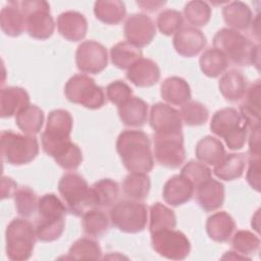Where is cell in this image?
Returning a JSON list of instances; mask_svg holds the SVG:
<instances>
[{"mask_svg":"<svg viewBox=\"0 0 261 261\" xmlns=\"http://www.w3.org/2000/svg\"><path fill=\"white\" fill-rule=\"evenodd\" d=\"M116 151L129 172L147 173L154 166L150 139L142 130L126 129L122 132L117 138Z\"/></svg>","mask_w":261,"mask_h":261,"instance_id":"obj_1","label":"cell"},{"mask_svg":"<svg viewBox=\"0 0 261 261\" xmlns=\"http://www.w3.org/2000/svg\"><path fill=\"white\" fill-rule=\"evenodd\" d=\"M213 48L222 52L225 57L239 66L253 64L259 69L260 47L245 35L232 29H221L213 38Z\"/></svg>","mask_w":261,"mask_h":261,"instance_id":"obj_2","label":"cell"},{"mask_svg":"<svg viewBox=\"0 0 261 261\" xmlns=\"http://www.w3.org/2000/svg\"><path fill=\"white\" fill-rule=\"evenodd\" d=\"M67 208L55 194H45L39 199L36 221L37 239L41 242H53L64 230Z\"/></svg>","mask_w":261,"mask_h":261,"instance_id":"obj_3","label":"cell"},{"mask_svg":"<svg viewBox=\"0 0 261 261\" xmlns=\"http://www.w3.org/2000/svg\"><path fill=\"white\" fill-rule=\"evenodd\" d=\"M210 129L216 136L223 138L230 150L242 149L249 133V127L240 112L232 107L216 111L212 116Z\"/></svg>","mask_w":261,"mask_h":261,"instance_id":"obj_4","label":"cell"},{"mask_svg":"<svg viewBox=\"0 0 261 261\" xmlns=\"http://www.w3.org/2000/svg\"><path fill=\"white\" fill-rule=\"evenodd\" d=\"M58 191L69 212L75 216H83L88 210L96 207L92 188L77 173L68 172L62 175Z\"/></svg>","mask_w":261,"mask_h":261,"instance_id":"obj_5","label":"cell"},{"mask_svg":"<svg viewBox=\"0 0 261 261\" xmlns=\"http://www.w3.org/2000/svg\"><path fill=\"white\" fill-rule=\"evenodd\" d=\"M73 120L71 114L64 109H55L48 115L47 124L41 136L42 147L45 153L54 157L70 143V133Z\"/></svg>","mask_w":261,"mask_h":261,"instance_id":"obj_6","label":"cell"},{"mask_svg":"<svg viewBox=\"0 0 261 261\" xmlns=\"http://www.w3.org/2000/svg\"><path fill=\"white\" fill-rule=\"evenodd\" d=\"M37 234L33 224L22 218H14L5 231L6 255L10 260H28L34 251Z\"/></svg>","mask_w":261,"mask_h":261,"instance_id":"obj_7","label":"cell"},{"mask_svg":"<svg viewBox=\"0 0 261 261\" xmlns=\"http://www.w3.org/2000/svg\"><path fill=\"white\" fill-rule=\"evenodd\" d=\"M1 156L11 165H23L39 154V143L35 136L21 135L12 130L1 133Z\"/></svg>","mask_w":261,"mask_h":261,"instance_id":"obj_8","label":"cell"},{"mask_svg":"<svg viewBox=\"0 0 261 261\" xmlns=\"http://www.w3.org/2000/svg\"><path fill=\"white\" fill-rule=\"evenodd\" d=\"M25 17L28 34L38 40H46L54 33V20L50 14V5L43 0L14 1Z\"/></svg>","mask_w":261,"mask_h":261,"instance_id":"obj_9","label":"cell"},{"mask_svg":"<svg viewBox=\"0 0 261 261\" xmlns=\"http://www.w3.org/2000/svg\"><path fill=\"white\" fill-rule=\"evenodd\" d=\"M64 94L68 101L89 109H99L105 104L103 89L87 74H74L64 87Z\"/></svg>","mask_w":261,"mask_h":261,"instance_id":"obj_10","label":"cell"},{"mask_svg":"<svg viewBox=\"0 0 261 261\" xmlns=\"http://www.w3.org/2000/svg\"><path fill=\"white\" fill-rule=\"evenodd\" d=\"M110 221L119 230L137 233L146 227L148 213L145 204L135 200L115 203L110 209Z\"/></svg>","mask_w":261,"mask_h":261,"instance_id":"obj_11","label":"cell"},{"mask_svg":"<svg viewBox=\"0 0 261 261\" xmlns=\"http://www.w3.org/2000/svg\"><path fill=\"white\" fill-rule=\"evenodd\" d=\"M152 247L160 256L171 260H182L191 251L187 236L174 228L159 230L151 234Z\"/></svg>","mask_w":261,"mask_h":261,"instance_id":"obj_12","label":"cell"},{"mask_svg":"<svg viewBox=\"0 0 261 261\" xmlns=\"http://www.w3.org/2000/svg\"><path fill=\"white\" fill-rule=\"evenodd\" d=\"M154 156L156 161L164 167H179L186 158L182 134H154Z\"/></svg>","mask_w":261,"mask_h":261,"instance_id":"obj_13","label":"cell"},{"mask_svg":"<svg viewBox=\"0 0 261 261\" xmlns=\"http://www.w3.org/2000/svg\"><path fill=\"white\" fill-rule=\"evenodd\" d=\"M75 63L82 72L97 74L103 71L108 64L107 50L96 41H85L77 47Z\"/></svg>","mask_w":261,"mask_h":261,"instance_id":"obj_14","label":"cell"},{"mask_svg":"<svg viewBox=\"0 0 261 261\" xmlns=\"http://www.w3.org/2000/svg\"><path fill=\"white\" fill-rule=\"evenodd\" d=\"M126 42L137 48L149 45L156 35L154 21L146 14L137 13L130 15L123 27Z\"/></svg>","mask_w":261,"mask_h":261,"instance_id":"obj_15","label":"cell"},{"mask_svg":"<svg viewBox=\"0 0 261 261\" xmlns=\"http://www.w3.org/2000/svg\"><path fill=\"white\" fill-rule=\"evenodd\" d=\"M150 125L158 135L181 133L182 119L179 111L164 103H156L151 107Z\"/></svg>","mask_w":261,"mask_h":261,"instance_id":"obj_16","label":"cell"},{"mask_svg":"<svg viewBox=\"0 0 261 261\" xmlns=\"http://www.w3.org/2000/svg\"><path fill=\"white\" fill-rule=\"evenodd\" d=\"M207 39L198 29L187 27L180 29L173 37V46L175 51L185 57L198 55L206 46Z\"/></svg>","mask_w":261,"mask_h":261,"instance_id":"obj_17","label":"cell"},{"mask_svg":"<svg viewBox=\"0 0 261 261\" xmlns=\"http://www.w3.org/2000/svg\"><path fill=\"white\" fill-rule=\"evenodd\" d=\"M57 29L64 39L77 42L86 37L88 22L82 13L69 10L59 14L57 17Z\"/></svg>","mask_w":261,"mask_h":261,"instance_id":"obj_18","label":"cell"},{"mask_svg":"<svg viewBox=\"0 0 261 261\" xmlns=\"http://www.w3.org/2000/svg\"><path fill=\"white\" fill-rule=\"evenodd\" d=\"M126 77L137 87L148 88L158 83L160 69L155 61L142 57L127 69Z\"/></svg>","mask_w":261,"mask_h":261,"instance_id":"obj_19","label":"cell"},{"mask_svg":"<svg viewBox=\"0 0 261 261\" xmlns=\"http://www.w3.org/2000/svg\"><path fill=\"white\" fill-rule=\"evenodd\" d=\"M195 188L181 174L171 176L164 185L162 196L164 201L173 207L182 205L191 200Z\"/></svg>","mask_w":261,"mask_h":261,"instance_id":"obj_20","label":"cell"},{"mask_svg":"<svg viewBox=\"0 0 261 261\" xmlns=\"http://www.w3.org/2000/svg\"><path fill=\"white\" fill-rule=\"evenodd\" d=\"M196 199L204 211H215L224 202V187L220 181L209 178L196 188Z\"/></svg>","mask_w":261,"mask_h":261,"instance_id":"obj_21","label":"cell"},{"mask_svg":"<svg viewBox=\"0 0 261 261\" xmlns=\"http://www.w3.org/2000/svg\"><path fill=\"white\" fill-rule=\"evenodd\" d=\"M30 105V96L19 87L2 88L0 95V114L7 118L16 115Z\"/></svg>","mask_w":261,"mask_h":261,"instance_id":"obj_22","label":"cell"},{"mask_svg":"<svg viewBox=\"0 0 261 261\" xmlns=\"http://www.w3.org/2000/svg\"><path fill=\"white\" fill-rule=\"evenodd\" d=\"M240 114L249 128L260 125V81L247 89L240 105Z\"/></svg>","mask_w":261,"mask_h":261,"instance_id":"obj_23","label":"cell"},{"mask_svg":"<svg viewBox=\"0 0 261 261\" xmlns=\"http://www.w3.org/2000/svg\"><path fill=\"white\" fill-rule=\"evenodd\" d=\"M236 229L232 217L225 211L212 214L206 222V230L209 238L218 243L227 242Z\"/></svg>","mask_w":261,"mask_h":261,"instance_id":"obj_24","label":"cell"},{"mask_svg":"<svg viewBox=\"0 0 261 261\" xmlns=\"http://www.w3.org/2000/svg\"><path fill=\"white\" fill-rule=\"evenodd\" d=\"M118 115L124 125L142 126L148 117V104L138 97H130L118 106Z\"/></svg>","mask_w":261,"mask_h":261,"instance_id":"obj_25","label":"cell"},{"mask_svg":"<svg viewBox=\"0 0 261 261\" xmlns=\"http://www.w3.org/2000/svg\"><path fill=\"white\" fill-rule=\"evenodd\" d=\"M161 97L171 105L181 106L191 100L192 94L189 84L181 77H167L161 85Z\"/></svg>","mask_w":261,"mask_h":261,"instance_id":"obj_26","label":"cell"},{"mask_svg":"<svg viewBox=\"0 0 261 261\" xmlns=\"http://www.w3.org/2000/svg\"><path fill=\"white\" fill-rule=\"evenodd\" d=\"M218 88L221 95L227 101L234 102L243 99L247 92L248 85L247 80L242 74V72L236 69H231L226 71L221 76Z\"/></svg>","mask_w":261,"mask_h":261,"instance_id":"obj_27","label":"cell"},{"mask_svg":"<svg viewBox=\"0 0 261 261\" xmlns=\"http://www.w3.org/2000/svg\"><path fill=\"white\" fill-rule=\"evenodd\" d=\"M246 160L247 157L244 153L225 154L222 159L214 165L213 173L223 180L237 179L244 173Z\"/></svg>","mask_w":261,"mask_h":261,"instance_id":"obj_28","label":"cell"},{"mask_svg":"<svg viewBox=\"0 0 261 261\" xmlns=\"http://www.w3.org/2000/svg\"><path fill=\"white\" fill-rule=\"evenodd\" d=\"M222 15L225 23L236 31L247 30L253 18L250 7L241 1H233L225 5L222 9Z\"/></svg>","mask_w":261,"mask_h":261,"instance_id":"obj_29","label":"cell"},{"mask_svg":"<svg viewBox=\"0 0 261 261\" xmlns=\"http://www.w3.org/2000/svg\"><path fill=\"white\" fill-rule=\"evenodd\" d=\"M1 30L10 37H17L25 30V17L14 1L8 2L0 13Z\"/></svg>","mask_w":261,"mask_h":261,"instance_id":"obj_30","label":"cell"},{"mask_svg":"<svg viewBox=\"0 0 261 261\" xmlns=\"http://www.w3.org/2000/svg\"><path fill=\"white\" fill-rule=\"evenodd\" d=\"M225 155L223 144L212 136L202 138L196 146V157L204 164L215 165Z\"/></svg>","mask_w":261,"mask_h":261,"instance_id":"obj_31","label":"cell"},{"mask_svg":"<svg viewBox=\"0 0 261 261\" xmlns=\"http://www.w3.org/2000/svg\"><path fill=\"white\" fill-rule=\"evenodd\" d=\"M95 16L106 24H117L123 20L126 9L122 1L100 0L94 5Z\"/></svg>","mask_w":261,"mask_h":261,"instance_id":"obj_32","label":"cell"},{"mask_svg":"<svg viewBox=\"0 0 261 261\" xmlns=\"http://www.w3.org/2000/svg\"><path fill=\"white\" fill-rule=\"evenodd\" d=\"M44 122V112L36 105H29L15 115L17 127L29 136H35L40 133Z\"/></svg>","mask_w":261,"mask_h":261,"instance_id":"obj_33","label":"cell"},{"mask_svg":"<svg viewBox=\"0 0 261 261\" xmlns=\"http://www.w3.org/2000/svg\"><path fill=\"white\" fill-rule=\"evenodd\" d=\"M151 180L147 173L130 172L122 182L123 194L135 201L145 200L150 192Z\"/></svg>","mask_w":261,"mask_h":261,"instance_id":"obj_34","label":"cell"},{"mask_svg":"<svg viewBox=\"0 0 261 261\" xmlns=\"http://www.w3.org/2000/svg\"><path fill=\"white\" fill-rule=\"evenodd\" d=\"M200 68L209 77H217L228 67V59L225 55L215 48L207 49L200 57Z\"/></svg>","mask_w":261,"mask_h":261,"instance_id":"obj_35","label":"cell"},{"mask_svg":"<svg viewBox=\"0 0 261 261\" xmlns=\"http://www.w3.org/2000/svg\"><path fill=\"white\" fill-rule=\"evenodd\" d=\"M96 207L107 208L113 206L119 196L118 184L111 178H102L92 187Z\"/></svg>","mask_w":261,"mask_h":261,"instance_id":"obj_36","label":"cell"},{"mask_svg":"<svg viewBox=\"0 0 261 261\" xmlns=\"http://www.w3.org/2000/svg\"><path fill=\"white\" fill-rule=\"evenodd\" d=\"M111 62L120 69H128L142 58V51L128 42H119L110 50Z\"/></svg>","mask_w":261,"mask_h":261,"instance_id":"obj_37","label":"cell"},{"mask_svg":"<svg viewBox=\"0 0 261 261\" xmlns=\"http://www.w3.org/2000/svg\"><path fill=\"white\" fill-rule=\"evenodd\" d=\"M110 220L106 213L98 208H92L83 215L82 225L84 231L94 238H100L104 236L109 229Z\"/></svg>","mask_w":261,"mask_h":261,"instance_id":"obj_38","label":"cell"},{"mask_svg":"<svg viewBox=\"0 0 261 261\" xmlns=\"http://www.w3.org/2000/svg\"><path fill=\"white\" fill-rule=\"evenodd\" d=\"M176 225V216L167 206L157 202L150 207V233L159 230L171 229Z\"/></svg>","mask_w":261,"mask_h":261,"instance_id":"obj_39","label":"cell"},{"mask_svg":"<svg viewBox=\"0 0 261 261\" xmlns=\"http://www.w3.org/2000/svg\"><path fill=\"white\" fill-rule=\"evenodd\" d=\"M102 256V250L99 244L90 238L76 240L68 250L69 259H94L98 260Z\"/></svg>","mask_w":261,"mask_h":261,"instance_id":"obj_40","label":"cell"},{"mask_svg":"<svg viewBox=\"0 0 261 261\" xmlns=\"http://www.w3.org/2000/svg\"><path fill=\"white\" fill-rule=\"evenodd\" d=\"M13 197L16 211L20 216L30 217L36 212V210H38L39 200L36 193L31 188H18Z\"/></svg>","mask_w":261,"mask_h":261,"instance_id":"obj_41","label":"cell"},{"mask_svg":"<svg viewBox=\"0 0 261 261\" xmlns=\"http://www.w3.org/2000/svg\"><path fill=\"white\" fill-rule=\"evenodd\" d=\"M184 14L191 24L195 27H204L210 20L211 8L207 2L194 0L186 4Z\"/></svg>","mask_w":261,"mask_h":261,"instance_id":"obj_42","label":"cell"},{"mask_svg":"<svg viewBox=\"0 0 261 261\" xmlns=\"http://www.w3.org/2000/svg\"><path fill=\"white\" fill-rule=\"evenodd\" d=\"M179 113L184 122L192 126L204 124L209 117V111L206 106L193 100L181 105Z\"/></svg>","mask_w":261,"mask_h":261,"instance_id":"obj_43","label":"cell"},{"mask_svg":"<svg viewBox=\"0 0 261 261\" xmlns=\"http://www.w3.org/2000/svg\"><path fill=\"white\" fill-rule=\"evenodd\" d=\"M231 245L238 253L248 257V255L254 254L258 251L260 247V240L256 234L249 230H239L233 234Z\"/></svg>","mask_w":261,"mask_h":261,"instance_id":"obj_44","label":"cell"},{"mask_svg":"<svg viewBox=\"0 0 261 261\" xmlns=\"http://www.w3.org/2000/svg\"><path fill=\"white\" fill-rule=\"evenodd\" d=\"M180 174L185 176L196 189L209 178H211V170L206 164L200 161H189L181 168Z\"/></svg>","mask_w":261,"mask_h":261,"instance_id":"obj_45","label":"cell"},{"mask_svg":"<svg viewBox=\"0 0 261 261\" xmlns=\"http://www.w3.org/2000/svg\"><path fill=\"white\" fill-rule=\"evenodd\" d=\"M184 23L182 15L179 11L173 9L163 10L157 17V27L159 31L166 36L178 32Z\"/></svg>","mask_w":261,"mask_h":261,"instance_id":"obj_46","label":"cell"},{"mask_svg":"<svg viewBox=\"0 0 261 261\" xmlns=\"http://www.w3.org/2000/svg\"><path fill=\"white\" fill-rule=\"evenodd\" d=\"M54 160L61 168L65 170H74L83 161V153L76 144L71 143L63 152L57 155Z\"/></svg>","mask_w":261,"mask_h":261,"instance_id":"obj_47","label":"cell"},{"mask_svg":"<svg viewBox=\"0 0 261 261\" xmlns=\"http://www.w3.org/2000/svg\"><path fill=\"white\" fill-rule=\"evenodd\" d=\"M133 95L132 88L122 81H114L106 88V96L108 100L119 106L128 100Z\"/></svg>","mask_w":261,"mask_h":261,"instance_id":"obj_48","label":"cell"},{"mask_svg":"<svg viewBox=\"0 0 261 261\" xmlns=\"http://www.w3.org/2000/svg\"><path fill=\"white\" fill-rule=\"evenodd\" d=\"M247 180L254 190L260 191V155H250Z\"/></svg>","mask_w":261,"mask_h":261,"instance_id":"obj_49","label":"cell"},{"mask_svg":"<svg viewBox=\"0 0 261 261\" xmlns=\"http://www.w3.org/2000/svg\"><path fill=\"white\" fill-rule=\"evenodd\" d=\"M248 136L250 155H260V125L249 128Z\"/></svg>","mask_w":261,"mask_h":261,"instance_id":"obj_50","label":"cell"},{"mask_svg":"<svg viewBox=\"0 0 261 261\" xmlns=\"http://www.w3.org/2000/svg\"><path fill=\"white\" fill-rule=\"evenodd\" d=\"M17 185L16 182L8 177V176H3L1 180V198L6 199L14 195L15 191L17 190Z\"/></svg>","mask_w":261,"mask_h":261,"instance_id":"obj_51","label":"cell"},{"mask_svg":"<svg viewBox=\"0 0 261 261\" xmlns=\"http://www.w3.org/2000/svg\"><path fill=\"white\" fill-rule=\"evenodd\" d=\"M165 1H159V0H142V1H137L138 6L148 12H154L158 9H160L163 5H165Z\"/></svg>","mask_w":261,"mask_h":261,"instance_id":"obj_52","label":"cell"},{"mask_svg":"<svg viewBox=\"0 0 261 261\" xmlns=\"http://www.w3.org/2000/svg\"><path fill=\"white\" fill-rule=\"evenodd\" d=\"M224 258H228V259H250L249 257L244 256V255H242V254H240V253L236 254V252H227V253L222 257V259H224Z\"/></svg>","mask_w":261,"mask_h":261,"instance_id":"obj_53","label":"cell"},{"mask_svg":"<svg viewBox=\"0 0 261 261\" xmlns=\"http://www.w3.org/2000/svg\"><path fill=\"white\" fill-rule=\"evenodd\" d=\"M252 226L256 231H259V210L256 212L255 216L252 218Z\"/></svg>","mask_w":261,"mask_h":261,"instance_id":"obj_54","label":"cell"}]
</instances>
